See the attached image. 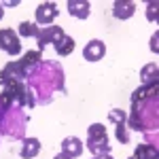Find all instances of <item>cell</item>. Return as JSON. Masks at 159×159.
I'll use <instances>...</instances> for the list:
<instances>
[{"label": "cell", "mask_w": 159, "mask_h": 159, "mask_svg": "<svg viewBox=\"0 0 159 159\" xmlns=\"http://www.w3.org/2000/svg\"><path fill=\"white\" fill-rule=\"evenodd\" d=\"M127 127L132 132L148 134L151 129L157 132L159 127V112H157V96L140 102H132V110L127 115Z\"/></svg>", "instance_id": "obj_2"}, {"label": "cell", "mask_w": 159, "mask_h": 159, "mask_svg": "<svg viewBox=\"0 0 159 159\" xmlns=\"http://www.w3.org/2000/svg\"><path fill=\"white\" fill-rule=\"evenodd\" d=\"M38 32H40V28L36 24H32V21H21L17 25V34L24 38H36Z\"/></svg>", "instance_id": "obj_19"}, {"label": "cell", "mask_w": 159, "mask_h": 159, "mask_svg": "<svg viewBox=\"0 0 159 159\" xmlns=\"http://www.w3.org/2000/svg\"><path fill=\"white\" fill-rule=\"evenodd\" d=\"M53 159H72V157H68L66 153H57V155H55V157H53Z\"/></svg>", "instance_id": "obj_23"}, {"label": "cell", "mask_w": 159, "mask_h": 159, "mask_svg": "<svg viewBox=\"0 0 159 159\" xmlns=\"http://www.w3.org/2000/svg\"><path fill=\"white\" fill-rule=\"evenodd\" d=\"M25 123H28V115L21 110V106L13 104L9 108H0V134L24 140Z\"/></svg>", "instance_id": "obj_3"}, {"label": "cell", "mask_w": 159, "mask_h": 159, "mask_svg": "<svg viewBox=\"0 0 159 159\" xmlns=\"http://www.w3.org/2000/svg\"><path fill=\"white\" fill-rule=\"evenodd\" d=\"M104 55H106V45H104V40H98V38L89 40L83 49V57L87 61H100Z\"/></svg>", "instance_id": "obj_10"}, {"label": "cell", "mask_w": 159, "mask_h": 159, "mask_svg": "<svg viewBox=\"0 0 159 159\" xmlns=\"http://www.w3.org/2000/svg\"><path fill=\"white\" fill-rule=\"evenodd\" d=\"M140 81H142V85H151V83H157L159 81V66L155 61L147 64V66L140 70Z\"/></svg>", "instance_id": "obj_17"}, {"label": "cell", "mask_w": 159, "mask_h": 159, "mask_svg": "<svg viewBox=\"0 0 159 159\" xmlns=\"http://www.w3.org/2000/svg\"><path fill=\"white\" fill-rule=\"evenodd\" d=\"M72 51H74V38L72 36H64L60 43L55 45V53H57L60 57H68Z\"/></svg>", "instance_id": "obj_20"}, {"label": "cell", "mask_w": 159, "mask_h": 159, "mask_svg": "<svg viewBox=\"0 0 159 159\" xmlns=\"http://www.w3.org/2000/svg\"><path fill=\"white\" fill-rule=\"evenodd\" d=\"M57 15H60V9L55 2H40L36 7V25L49 28L57 19Z\"/></svg>", "instance_id": "obj_9"}, {"label": "cell", "mask_w": 159, "mask_h": 159, "mask_svg": "<svg viewBox=\"0 0 159 159\" xmlns=\"http://www.w3.org/2000/svg\"><path fill=\"white\" fill-rule=\"evenodd\" d=\"M93 159H96V157H93Z\"/></svg>", "instance_id": "obj_26"}, {"label": "cell", "mask_w": 159, "mask_h": 159, "mask_svg": "<svg viewBox=\"0 0 159 159\" xmlns=\"http://www.w3.org/2000/svg\"><path fill=\"white\" fill-rule=\"evenodd\" d=\"M96 159H112V155H110V153H106V155H98Z\"/></svg>", "instance_id": "obj_24"}, {"label": "cell", "mask_w": 159, "mask_h": 159, "mask_svg": "<svg viewBox=\"0 0 159 159\" xmlns=\"http://www.w3.org/2000/svg\"><path fill=\"white\" fill-rule=\"evenodd\" d=\"M25 85L32 89L34 100L40 106H47L53 100V91H64V70L57 61H40L28 74Z\"/></svg>", "instance_id": "obj_1"}, {"label": "cell", "mask_w": 159, "mask_h": 159, "mask_svg": "<svg viewBox=\"0 0 159 159\" xmlns=\"http://www.w3.org/2000/svg\"><path fill=\"white\" fill-rule=\"evenodd\" d=\"M61 153H66L68 157H79L83 153V142L76 138V136H68L61 140Z\"/></svg>", "instance_id": "obj_14"}, {"label": "cell", "mask_w": 159, "mask_h": 159, "mask_svg": "<svg viewBox=\"0 0 159 159\" xmlns=\"http://www.w3.org/2000/svg\"><path fill=\"white\" fill-rule=\"evenodd\" d=\"M28 74L24 72V68L19 66V60L17 61H7L4 68L0 70V85H9V83H17V81H25Z\"/></svg>", "instance_id": "obj_8"}, {"label": "cell", "mask_w": 159, "mask_h": 159, "mask_svg": "<svg viewBox=\"0 0 159 159\" xmlns=\"http://www.w3.org/2000/svg\"><path fill=\"white\" fill-rule=\"evenodd\" d=\"M66 7H68V13L76 19H87L89 11H91V4L87 0H68Z\"/></svg>", "instance_id": "obj_12"}, {"label": "cell", "mask_w": 159, "mask_h": 159, "mask_svg": "<svg viewBox=\"0 0 159 159\" xmlns=\"http://www.w3.org/2000/svg\"><path fill=\"white\" fill-rule=\"evenodd\" d=\"M157 96V83H151V85H140L132 93V102H140V100H147Z\"/></svg>", "instance_id": "obj_18"}, {"label": "cell", "mask_w": 159, "mask_h": 159, "mask_svg": "<svg viewBox=\"0 0 159 159\" xmlns=\"http://www.w3.org/2000/svg\"><path fill=\"white\" fill-rule=\"evenodd\" d=\"M157 11H159V2H157V0L147 2V19L151 21V24H155V21H157Z\"/></svg>", "instance_id": "obj_21"}, {"label": "cell", "mask_w": 159, "mask_h": 159, "mask_svg": "<svg viewBox=\"0 0 159 159\" xmlns=\"http://www.w3.org/2000/svg\"><path fill=\"white\" fill-rule=\"evenodd\" d=\"M0 49L7 55L17 57L21 53V43H19V34L13 28H2L0 30Z\"/></svg>", "instance_id": "obj_6"}, {"label": "cell", "mask_w": 159, "mask_h": 159, "mask_svg": "<svg viewBox=\"0 0 159 159\" xmlns=\"http://www.w3.org/2000/svg\"><path fill=\"white\" fill-rule=\"evenodd\" d=\"M157 38H159V32H155L153 38H151V49L155 51V53H157Z\"/></svg>", "instance_id": "obj_22"}, {"label": "cell", "mask_w": 159, "mask_h": 159, "mask_svg": "<svg viewBox=\"0 0 159 159\" xmlns=\"http://www.w3.org/2000/svg\"><path fill=\"white\" fill-rule=\"evenodd\" d=\"M157 157H159L157 144H153V142H142V144L136 147L134 155L129 159H157Z\"/></svg>", "instance_id": "obj_15"}, {"label": "cell", "mask_w": 159, "mask_h": 159, "mask_svg": "<svg viewBox=\"0 0 159 159\" xmlns=\"http://www.w3.org/2000/svg\"><path fill=\"white\" fill-rule=\"evenodd\" d=\"M85 147L93 153V157L110 153L108 134H106V127H104L102 123H91V125L87 127V144Z\"/></svg>", "instance_id": "obj_4"}, {"label": "cell", "mask_w": 159, "mask_h": 159, "mask_svg": "<svg viewBox=\"0 0 159 159\" xmlns=\"http://www.w3.org/2000/svg\"><path fill=\"white\" fill-rule=\"evenodd\" d=\"M108 121L115 125V136L121 144L129 142V132H127V112L121 108H112L108 112Z\"/></svg>", "instance_id": "obj_5"}, {"label": "cell", "mask_w": 159, "mask_h": 159, "mask_svg": "<svg viewBox=\"0 0 159 159\" xmlns=\"http://www.w3.org/2000/svg\"><path fill=\"white\" fill-rule=\"evenodd\" d=\"M2 15H4V9H2V2H0V19H2Z\"/></svg>", "instance_id": "obj_25"}, {"label": "cell", "mask_w": 159, "mask_h": 159, "mask_svg": "<svg viewBox=\"0 0 159 159\" xmlns=\"http://www.w3.org/2000/svg\"><path fill=\"white\" fill-rule=\"evenodd\" d=\"M136 13V2L132 0H117L112 4V17L115 19H129Z\"/></svg>", "instance_id": "obj_11"}, {"label": "cell", "mask_w": 159, "mask_h": 159, "mask_svg": "<svg viewBox=\"0 0 159 159\" xmlns=\"http://www.w3.org/2000/svg\"><path fill=\"white\" fill-rule=\"evenodd\" d=\"M40 61H43V53L32 49V51H25L24 57H19V66L24 68L25 74H30V72H32V70L38 66V64H40Z\"/></svg>", "instance_id": "obj_13"}, {"label": "cell", "mask_w": 159, "mask_h": 159, "mask_svg": "<svg viewBox=\"0 0 159 159\" xmlns=\"http://www.w3.org/2000/svg\"><path fill=\"white\" fill-rule=\"evenodd\" d=\"M40 153V140L38 138H24L21 140V159H34Z\"/></svg>", "instance_id": "obj_16"}, {"label": "cell", "mask_w": 159, "mask_h": 159, "mask_svg": "<svg viewBox=\"0 0 159 159\" xmlns=\"http://www.w3.org/2000/svg\"><path fill=\"white\" fill-rule=\"evenodd\" d=\"M66 36L64 34V30H61L60 25H49V28H40V32H38V36H36V40H38V51H43V49H47L49 45H57L61 38Z\"/></svg>", "instance_id": "obj_7"}]
</instances>
